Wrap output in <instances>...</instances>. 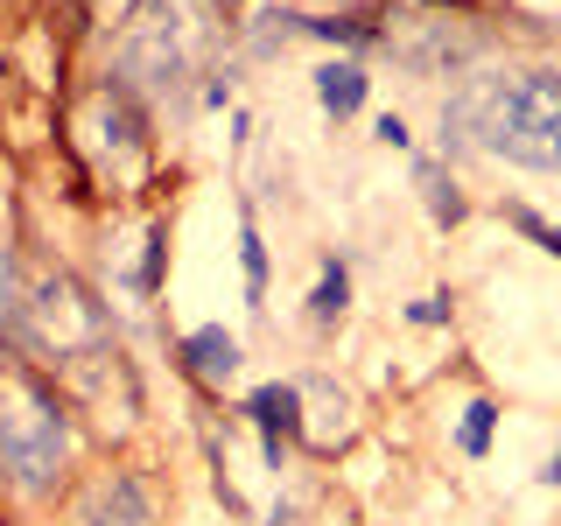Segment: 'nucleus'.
<instances>
[{
	"mask_svg": "<svg viewBox=\"0 0 561 526\" xmlns=\"http://www.w3.org/2000/svg\"><path fill=\"white\" fill-rule=\"evenodd\" d=\"M456 127L519 169H561V78L519 70V78L470 84L456 99Z\"/></svg>",
	"mask_w": 561,
	"mask_h": 526,
	"instance_id": "1",
	"label": "nucleus"
},
{
	"mask_svg": "<svg viewBox=\"0 0 561 526\" xmlns=\"http://www.w3.org/2000/svg\"><path fill=\"white\" fill-rule=\"evenodd\" d=\"M64 456H70V428H64L57 400L35 393L28 379H0V470L14 484L43 491V484H57Z\"/></svg>",
	"mask_w": 561,
	"mask_h": 526,
	"instance_id": "2",
	"label": "nucleus"
},
{
	"mask_svg": "<svg viewBox=\"0 0 561 526\" xmlns=\"http://www.w3.org/2000/svg\"><path fill=\"white\" fill-rule=\"evenodd\" d=\"M22 338L43 351L49 365H78V358H105V323L99 309L84 302L78 281H43V288L22 302Z\"/></svg>",
	"mask_w": 561,
	"mask_h": 526,
	"instance_id": "3",
	"label": "nucleus"
},
{
	"mask_svg": "<svg viewBox=\"0 0 561 526\" xmlns=\"http://www.w3.org/2000/svg\"><path fill=\"white\" fill-rule=\"evenodd\" d=\"M169 22H175V14H169ZM169 22H162V8H154V0H140L127 35H119V64H127L140 84H169L175 78V28Z\"/></svg>",
	"mask_w": 561,
	"mask_h": 526,
	"instance_id": "4",
	"label": "nucleus"
},
{
	"mask_svg": "<svg viewBox=\"0 0 561 526\" xmlns=\"http://www.w3.org/2000/svg\"><path fill=\"white\" fill-rule=\"evenodd\" d=\"M78 526H148V505H140L134 478H99L78 505Z\"/></svg>",
	"mask_w": 561,
	"mask_h": 526,
	"instance_id": "5",
	"label": "nucleus"
},
{
	"mask_svg": "<svg viewBox=\"0 0 561 526\" xmlns=\"http://www.w3.org/2000/svg\"><path fill=\"white\" fill-rule=\"evenodd\" d=\"M253 421L267 428V456L280 464V435H295V386H260V393H253Z\"/></svg>",
	"mask_w": 561,
	"mask_h": 526,
	"instance_id": "6",
	"label": "nucleus"
},
{
	"mask_svg": "<svg viewBox=\"0 0 561 526\" xmlns=\"http://www.w3.org/2000/svg\"><path fill=\"white\" fill-rule=\"evenodd\" d=\"M316 99H323V113H358V99H365V70L358 64H323L316 70Z\"/></svg>",
	"mask_w": 561,
	"mask_h": 526,
	"instance_id": "7",
	"label": "nucleus"
},
{
	"mask_svg": "<svg viewBox=\"0 0 561 526\" xmlns=\"http://www.w3.org/2000/svg\"><path fill=\"white\" fill-rule=\"evenodd\" d=\"M183 351H190V365H197L204 379H232V365H239V338H232V330H197Z\"/></svg>",
	"mask_w": 561,
	"mask_h": 526,
	"instance_id": "8",
	"label": "nucleus"
},
{
	"mask_svg": "<svg viewBox=\"0 0 561 526\" xmlns=\"http://www.w3.org/2000/svg\"><path fill=\"white\" fill-rule=\"evenodd\" d=\"M316 316H323V323H337V316H344V267L323 274V288H316Z\"/></svg>",
	"mask_w": 561,
	"mask_h": 526,
	"instance_id": "9",
	"label": "nucleus"
},
{
	"mask_svg": "<svg viewBox=\"0 0 561 526\" xmlns=\"http://www.w3.org/2000/svg\"><path fill=\"white\" fill-rule=\"evenodd\" d=\"M484 443H491V408H484V400H478V408H470V414H463V449H470V456H478Z\"/></svg>",
	"mask_w": 561,
	"mask_h": 526,
	"instance_id": "10",
	"label": "nucleus"
},
{
	"mask_svg": "<svg viewBox=\"0 0 561 526\" xmlns=\"http://www.w3.org/2000/svg\"><path fill=\"white\" fill-rule=\"evenodd\" d=\"M245 288H253V295L267 288V253H260V239H253V232H245Z\"/></svg>",
	"mask_w": 561,
	"mask_h": 526,
	"instance_id": "11",
	"label": "nucleus"
},
{
	"mask_svg": "<svg viewBox=\"0 0 561 526\" xmlns=\"http://www.w3.org/2000/svg\"><path fill=\"white\" fill-rule=\"evenodd\" d=\"M14 316V302H8V260H0V323Z\"/></svg>",
	"mask_w": 561,
	"mask_h": 526,
	"instance_id": "12",
	"label": "nucleus"
}]
</instances>
